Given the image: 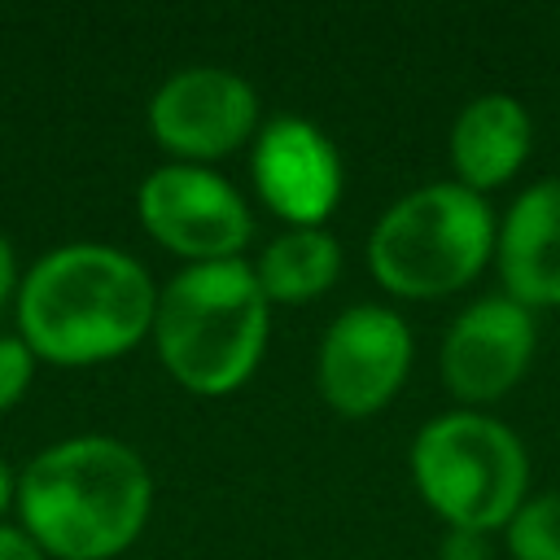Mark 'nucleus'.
I'll return each mask as SVG.
<instances>
[{
	"instance_id": "nucleus-1",
	"label": "nucleus",
	"mask_w": 560,
	"mask_h": 560,
	"mask_svg": "<svg viewBox=\"0 0 560 560\" xmlns=\"http://www.w3.org/2000/svg\"><path fill=\"white\" fill-rule=\"evenodd\" d=\"M153 311L149 271L96 241L44 254L18 284V337L57 368H92L136 350L153 332Z\"/></svg>"
},
{
	"instance_id": "nucleus-2",
	"label": "nucleus",
	"mask_w": 560,
	"mask_h": 560,
	"mask_svg": "<svg viewBox=\"0 0 560 560\" xmlns=\"http://www.w3.org/2000/svg\"><path fill=\"white\" fill-rule=\"evenodd\" d=\"M18 516L52 560H114L153 508V477L140 451L118 438L83 433L44 446L18 472Z\"/></svg>"
},
{
	"instance_id": "nucleus-3",
	"label": "nucleus",
	"mask_w": 560,
	"mask_h": 560,
	"mask_svg": "<svg viewBox=\"0 0 560 560\" xmlns=\"http://www.w3.org/2000/svg\"><path fill=\"white\" fill-rule=\"evenodd\" d=\"M153 346L162 368L197 398L236 394L262 363L271 302L254 262H192L158 289Z\"/></svg>"
},
{
	"instance_id": "nucleus-4",
	"label": "nucleus",
	"mask_w": 560,
	"mask_h": 560,
	"mask_svg": "<svg viewBox=\"0 0 560 560\" xmlns=\"http://www.w3.org/2000/svg\"><path fill=\"white\" fill-rule=\"evenodd\" d=\"M499 223L481 192L442 179L398 197L368 232L372 280L411 302L446 298L472 284L494 258Z\"/></svg>"
},
{
	"instance_id": "nucleus-5",
	"label": "nucleus",
	"mask_w": 560,
	"mask_h": 560,
	"mask_svg": "<svg viewBox=\"0 0 560 560\" xmlns=\"http://www.w3.org/2000/svg\"><path fill=\"white\" fill-rule=\"evenodd\" d=\"M411 481L446 529L494 534L529 499V455L503 420L459 407L416 433Z\"/></svg>"
},
{
	"instance_id": "nucleus-6",
	"label": "nucleus",
	"mask_w": 560,
	"mask_h": 560,
	"mask_svg": "<svg viewBox=\"0 0 560 560\" xmlns=\"http://www.w3.org/2000/svg\"><path fill=\"white\" fill-rule=\"evenodd\" d=\"M136 214L144 232L162 249L188 258V267L241 258L254 236L245 197L223 175L192 162H166L149 171L136 192Z\"/></svg>"
},
{
	"instance_id": "nucleus-7",
	"label": "nucleus",
	"mask_w": 560,
	"mask_h": 560,
	"mask_svg": "<svg viewBox=\"0 0 560 560\" xmlns=\"http://www.w3.org/2000/svg\"><path fill=\"white\" fill-rule=\"evenodd\" d=\"M411 372V328L381 302L346 306L319 341L315 381L324 402L346 420H368L402 389Z\"/></svg>"
},
{
	"instance_id": "nucleus-8",
	"label": "nucleus",
	"mask_w": 560,
	"mask_h": 560,
	"mask_svg": "<svg viewBox=\"0 0 560 560\" xmlns=\"http://www.w3.org/2000/svg\"><path fill=\"white\" fill-rule=\"evenodd\" d=\"M149 131L175 162H219L258 136V92L223 66H184L149 101Z\"/></svg>"
},
{
	"instance_id": "nucleus-9",
	"label": "nucleus",
	"mask_w": 560,
	"mask_h": 560,
	"mask_svg": "<svg viewBox=\"0 0 560 560\" xmlns=\"http://www.w3.org/2000/svg\"><path fill=\"white\" fill-rule=\"evenodd\" d=\"M534 346H538L534 311L508 293H486L472 306H464L442 337L438 350L442 385L468 411L499 402L529 372Z\"/></svg>"
},
{
	"instance_id": "nucleus-10",
	"label": "nucleus",
	"mask_w": 560,
	"mask_h": 560,
	"mask_svg": "<svg viewBox=\"0 0 560 560\" xmlns=\"http://www.w3.org/2000/svg\"><path fill=\"white\" fill-rule=\"evenodd\" d=\"M258 201L289 228H324L341 201V153L311 118L280 114L258 127L249 149Z\"/></svg>"
},
{
	"instance_id": "nucleus-11",
	"label": "nucleus",
	"mask_w": 560,
	"mask_h": 560,
	"mask_svg": "<svg viewBox=\"0 0 560 560\" xmlns=\"http://www.w3.org/2000/svg\"><path fill=\"white\" fill-rule=\"evenodd\" d=\"M503 293L529 311L560 306V175L529 184L494 236Z\"/></svg>"
},
{
	"instance_id": "nucleus-12",
	"label": "nucleus",
	"mask_w": 560,
	"mask_h": 560,
	"mask_svg": "<svg viewBox=\"0 0 560 560\" xmlns=\"http://www.w3.org/2000/svg\"><path fill=\"white\" fill-rule=\"evenodd\" d=\"M529 144H534V122H529V109L512 92L472 96L451 122L446 153L455 166V184L481 197L503 188L525 166Z\"/></svg>"
},
{
	"instance_id": "nucleus-13",
	"label": "nucleus",
	"mask_w": 560,
	"mask_h": 560,
	"mask_svg": "<svg viewBox=\"0 0 560 560\" xmlns=\"http://www.w3.org/2000/svg\"><path fill=\"white\" fill-rule=\"evenodd\" d=\"M254 276L262 284L267 302H284V306L311 302L337 284L341 245L328 228H289L258 254Z\"/></svg>"
},
{
	"instance_id": "nucleus-14",
	"label": "nucleus",
	"mask_w": 560,
	"mask_h": 560,
	"mask_svg": "<svg viewBox=\"0 0 560 560\" xmlns=\"http://www.w3.org/2000/svg\"><path fill=\"white\" fill-rule=\"evenodd\" d=\"M512 560H560V490L529 494L503 525Z\"/></svg>"
},
{
	"instance_id": "nucleus-15",
	"label": "nucleus",
	"mask_w": 560,
	"mask_h": 560,
	"mask_svg": "<svg viewBox=\"0 0 560 560\" xmlns=\"http://www.w3.org/2000/svg\"><path fill=\"white\" fill-rule=\"evenodd\" d=\"M35 376V354L22 337H0V411L22 402L26 385Z\"/></svg>"
},
{
	"instance_id": "nucleus-16",
	"label": "nucleus",
	"mask_w": 560,
	"mask_h": 560,
	"mask_svg": "<svg viewBox=\"0 0 560 560\" xmlns=\"http://www.w3.org/2000/svg\"><path fill=\"white\" fill-rule=\"evenodd\" d=\"M0 560H48V556L31 542V534H26V529H18V525H4V521H0Z\"/></svg>"
},
{
	"instance_id": "nucleus-17",
	"label": "nucleus",
	"mask_w": 560,
	"mask_h": 560,
	"mask_svg": "<svg viewBox=\"0 0 560 560\" xmlns=\"http://www.w3.org/2000/svg\"><path fill=\"white\" fill-rule=\"evenodd\" d=\"M18 258H13V245H9V236L0 232V311H4V302L18 293Z\"/></svg>"
},
{
	"instance_id": "nucleus-18",
	"label": "nucleus",
	"mask_w": 560,
	"mask_h": 560,
	"mask_svg": "<svg viewBox=\"0 0 560 560\" xmlns=\"http://www.w3.org/2000/svg\"><path fill=\"white\" fill-rule=\"evenodd\" d=\"M13 499H18V481H13V472H9V464L0 459V516L13 508Z\"/></svg>"
}]
</instances>
